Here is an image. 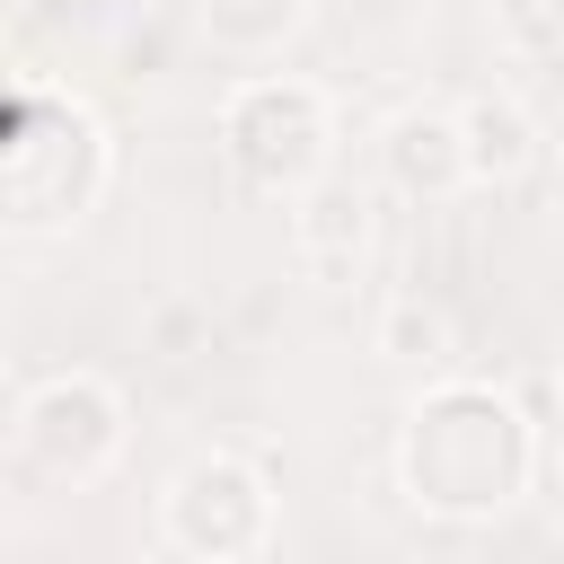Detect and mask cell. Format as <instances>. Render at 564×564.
Listing matches in <instances>:
<instances>
[{
  "label": "cell",
  "instance_id": "obj_1",
  "mask_svg": "<svg viewBox=\"0 0 564 564\" xmlns=\"http://www.w3.org/2000/svg\"><path fill=\"white\" fill-rule=\"evenodd\" d=\"M538 476L529 414L467 370H441L397 423V494L423 520H502Z\"/></svg>",
  "mask_w": 564,
  "mask_h": 564
},
{
  "label": "cell",
  "instance_id": "obj_2",
  "mask_svg": "<svg viewBox=\"0 0 564 564\" xmlns=\"http://www.w3.org/2000/svg\"><path fill=\"white\" fill-rule=\"evenodd\" d=\"M115 185V141L106 123L62 97V88H9L0 123V229L9 238H62L79 229Z\"/></svg>",
  "mask_w": 564,
  "mask_h": 564
},
{
  "label": "cell",
  "instance_id": "obj_3",
  "mask_svg": "<svg viewBox=\"0 0 564 564\" xmlns=\"http://www.w3.org/2000/svg\"><path fill=\"white\" fill-rule=\"evenodd\" d=\"M220 167L264 203H300L317 176H335V97L291 70L238 79L220 97Z\"/></svg>",
  "mask_w": 564,
  "mask_h": 564
},
{
  "label": "cell",
  "instance_id": "obj_4",
  "mask_svg": "<svg viewBox=\"0 0 564 564\" xmlns=\"http://www.w3.org/2000/svg\"><path fill=\"white\" fill-rule=\"evenodd\" d=\"M132 423H123V388L106 370H44L26 379L18 414H9V458L44 485H97L115 458H123Z\"/></svg>",
  "mask_w": 564,
  "mask_h": 564
},
{
  "label": "cell",
  "instance_id": "obj_5",
  "mask_svg": "<svg viewBox=\"0 0 564 564\" xmlns=\"http://www.w3.org/2000/svg\"><path fill=\"white\" fill-rule=\"evenodd\" d=\"M159 538L167 555H194V564H247L273 546V476L247 458V449H203L167 476L159 494Z\"/></svg>",
  "mask_w": 564,
  "mask_h": 564
},
{
  "label": "cell",
  "instance_id": "obj_6",
  "mask_svg": "<svg viewBox=\"0 0 564 564\" xmlns=\"http://www.w3.org/2000/svg\"><path fill=\"white\" fill-rule=\"evenodd\" d=\"M379 185L405 194V203H449L467 194V132H458V106H405L388 115L379 132Z\"/></svg>",
  "mask_w": 564,
  "mask_h": 564
},
{
  "label": "cell",
  "instance_id": "obj_7",
  "mask_svg": "<svg viewBox=\"0 0 564 564\" xmlns=\"http://www.w3.org/2000/svg\"><path fill=\"white\" fill-rule=\"evenodd\" d=\"M291 247L317 282H352V264L370 256V194L352 176H317L291 203Z\"/></svg>",
  "mask_w": 564,
  "mask_h": 564
},
{
  "label": "cell",
  "instance_id": "obj_8",
  "mask_svg": "<svg viewBox=\"0 0 564 564\" xmlns=\"http://www.w3.org/2000/svg\"><path fill=\"white\" fill-rule=\"evenodd\" d=\"M458 132H467V176L476 185H511V176H529L538 167V123H529V106L520 97H467L458 106Z\"/></svg>",
  "mask_w": 564,
  "mask_h": 564
},
{
  "label": "cell",
  "instance_id": "obj_9",
  "mask_svg": "<svg viewBox=\"0 0 564 564\" xmlns=\"http://www.w3.org/2000/svg\"><path fill=\"white\" fill-rule=\"evenodd\" d=\"M308 26V0H194V35L220 62H273Z\"/></svg>",
  "mask_w": 564,
  "mask_h": 564
},
{
  "label": "cell",
  "instance_id": "obj_10",
  "mask_svg": "<svg viewBox=\"0 0 564 564\" xmlns=\"http://www.w3.org/2000/svg\"><path fill=\"white\" fill-rule=\"evenodd\" d=\"M370 344H379V361H405V370H441V361L458 352V326H449V308H441V300H423V291H397V300L379 308Z\"/></svg>",
  "mask_w": 564,
  "mask_h": 564
},
{
  "label": "cell",
  "instance_id": "obj_11",
  "mask_svg": "<svg viewBox=\"0 0 564 564\" xmlns=\"http://www.w3.org/2000/svg\"><path fill=\"white\" fill-rule=\"evenodd\" d=\"M494 35L529 62H546V53H564V0H494Z\"/></svg>",
  "mask_w": 564,
  "mask_h": 564
},
{
  "label": "cell",
  "instance_id": "obj_12",
  "mask_svg": "<svg viewBox=\"0 0 564 564\" xmlns=\"http://www.w3.org/2000/svg\"><path fill=\"white\" fill-rule=\"evenodd\" d=\"M203 344H212V308H203V300L176 291V300L150 308V352H159V361H194Z\"/></svg>",
  "mask_w": 564,
  "mask_h": 564
},
{
  "label": "cell",
  "instance_id": "obj_13",
  "mask_svg": "<svg viewBox=\"0 0 564 564\" xmlns=\"http://www.w3.org/2000/svg\"><path fill=\"white\" fill-rule=\"evenodd\" d=\"M555 212H564V159H555Z\"/></svg>",
  "mask_w": 564,
  "mask_h": 564
},
{
  "label": "cell",
  "instance_id": "obj_14",
  "mask_svg": "<svg viewBox=\"0 0 564 564\" xmlns=\"http://www.w3.org/2000/svg\"><path fill=\"white\" fill-rule=\"evenodd\" d=\"M555 546H564V502H555Z\"/></svg>",
  "mask_w": 564,
  "mask_h": 564
},
{
  "label": "cell",
  "instance_id": "obj_15",
  "mask_svg": "<svg viewBox=\"0 0 564 564\" xmlns=\"http://www.w3.org/2000/svg\"><path fill=\"white\" fill-rule=\"evenodd\" d=\"M555 397H564V361H555Z\"/></svg>",
  "mask_w": 564,
  "mask_h": 564
}]
</instances>
